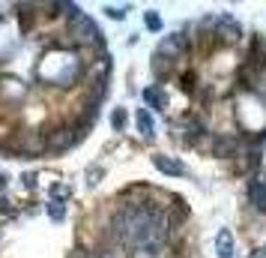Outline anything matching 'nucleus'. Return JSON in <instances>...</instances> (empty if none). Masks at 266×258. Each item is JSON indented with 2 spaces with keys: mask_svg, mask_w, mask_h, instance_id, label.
<instances>
[{
  "mask_svg": "<svg viewBox=\"0 0 266 258\" xmlns=\"http://www.w3.org/2000/svg\"><path fill=\"white\" fill-rule=\"evenodd\" d=\"M156 168L158 171H165V174H186V165L183 162H176V159H168V156H153Z\"/></svg>",
  "mask_w": 266,
  "mask_h": 258,
  "instance_id": "nucleus-2",
  "label": "nucleus"
},
{
  "mask_svg": "<svg viewBox=\"0 0 266 258\" xmlns=\"http://www.w3.org/2000/svg\"><path fill=\"white\" fill-rule=\"evenodd\" d=\"M69 144H72V135H69V129H57V132L48 138V147H51V150H63V147H69Z\"/></svg>",
  "mask_w": 266,
  "mask_h": 258,
  "instance_id": "nucleus-7",
  "label": "nucleus"
},
{
  "mask_svg": "<svg viewBox=\"0 0 266 258\" xmlns=\"http://www.w3.org/2000/svg\"><path fill=\"white\" fill-rule=\"evenodd\" d=\"M144 99L150 102V105H156V108H162V96L156 93V87H150V90H144Z\"/></svg>",
  "mask_w": 266,
  "mask_h": 258,
  "instance_id": "nucleus-10",
  "label": "nucleus"
},
{
  "mask_svg": "<svg viewBox=\"0 0 266 258\" xmlns=\"http://www.w3.org/2000/svg\"><path fill=\"white\" fill-rule=\"evenodd\" d=\"M180 51H183V36H180V33L165 36V42H162V54H165V57H176Z\"/></svg>",
  "mask_w": 266,
  "mask_h": 258,
  "instance_id": "nucleus-4",
  "label": "nucleus"
},
{
  "mask_svg": "<svg viewBox=\"0 0 266 258\" xmlns=\"http://www.w3.org/2000/svg\"><path fill=\"white\" fill-rule=\"evenodd\" d=\"M108 15H111V18H123V9H114V6H108Z\"/></svg>",
  "mask_w": 266,
  "mask_h": 258,
  "instance_id": "nucleus-14",
  "label": "nucleus"
},
{
  "mask_svg": "<svg viewBox=\"0 0 266 258\" xmlns=\"http://www.w3.org/2000/svg\"><path fill=\"white\" fill-rule=\"evenodd\" d=\"M48 210H51V216H54V219H63V204L60 201H51Z\"/></svg>",
  "mask_w": 266,
  "mask_h": 258,
  "instance_id": "nucleus-12",
  "label": "nucleus"
},
{
  "mask_svg": "<svg viewBox=\"0 0 266 258\" xmlns=\"http://www.w3.org/2000/svg\"><path fill=\"white\" fill-rule=\"evenodd\" d=\"M147 24H150V27L156 30V27H158V18H156V15H147Z\"/></svg>",
  "mask_w": 266,
  "mask_h": 258,
  "instance_id": "nucleus-15",
  "label": "nucleus"
},
{
  "mask_svg": "<svg viewBox=\"0 0 266 258\" xmlns=\"http://www.w3.org/2000/svg\"><path fill=\"white\" fill-rule=\"evenodd\" d=\"M183 90H194V75H183Z\"/></svg>",
  "mask_w": 266,
  "mask_h": 258,
  "instance_id": "nucleus-13",
  "label": "nucleus"
},
{
  "mask_svg": "<svg viewBox=\"0 0 266 258\" xmlns=\"http://www.w3.org/2000/svg\"><path fill=\"white\" fill-rule=\"evenodd\" d=\"M216 243H219V258H234V240H230V231H219L216 237Z\"/></svg>",
  "mask_w": 266,
  "mask_h": 258,
  "instance_id": "nucleus-5",
  "label": "nucleus"
},
{
  "mask_svg": "<svg viewBox=\"0 0 266 258\" xmlns=\"http://www.w3.org/2000/svg\"><path fill=\"white\" fill-rule=\"evenodd\" d=\"M111 123H114V129H123V126H126V111L117 108V111H114V117H111Z\"/></svg>",
  "mask_w": 266,
  "mask_h": 258,
  "instance_id": "nucleus-11",
  "label": "nucleus"
},
{
  "mask_svg": "<svg viewBox=\"0 0 266 258\" xmlns=\"http://www.w3.org/2000/svg\"><path fill=\"white\" fill-rule=\"evenodd\" d=\"M248 195H251L254 207L266 210V183H257V180H251V183H248Z\"/></svg>",
  "mask_w": 266,
  "mask_h": 258,
  "instance_id": "nucleus-3",
  "label": "nucleus"
},
{
  "mask_svg": "<svg viewBox=\"0 0 266 258\" xmlns=\"http://www.w3.org/2000/svg\"><path fill=\"white\" fill-rule=\"evenodd\" d=\"M135 123H138V129H141V132H144V138H150V135H153V117H150V111H147V108H138Z\"/></svg>",
  "mask_w": 266,
  "mask_h": 258,
  "instance_id": "nucleus-6",
  "label": "nucleus"
},
{
  "mask_svg": "<svg viewBox=\"0 0 266 258\" xmlns=\"http://www.w3.org/2000/svg\"><path fill=\"white\" fill-rule=\"evenodd\" d=\"M219 36L227 39V42H234V39H239V27L230 21V18H224V21L219 24Z\"/></svg>",
  "mask_w": 266,
  "mask_h": 258,
  "instance_id": "nucleus-8",
  "label": "nucleus"
},
{
  "mask_svg": "<svg viewBox=\"0 0 266 258\" xmlns=\"http://www.w3.org/2000/svg\"><path fill=\"white\" fill-rule=\"evenodd\" d=\"M236 147V138H216V144H212V150L219 153V156H224V153H230Z\"/></svg>",
  "mask_w": 266,
  "mask_h": 258,
  "instance_id": "nucleus-9",
  "label": "nucleus"
},
{
  "mask_svg": "<svg viewBox=\"0 0 266 258\" xmlns=\"http://www.w3.org/2000/svg\"><path fill=\"white\" fill-rule=\"evenodd\" d=\"M72 33H75L78 39H84V42H96V39H99V27H96L90 18H84V15L72 24Z\"/></svg>",
  "mask_w": 266,
  "mask_h": 258,
  "instance_id": "nucleus-1",
  "label": "nucleus"
}]
</instances>
